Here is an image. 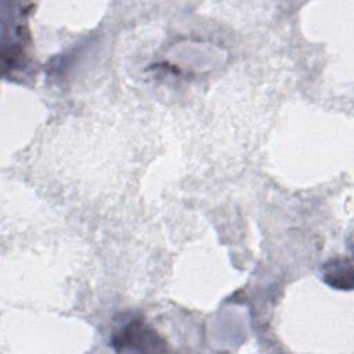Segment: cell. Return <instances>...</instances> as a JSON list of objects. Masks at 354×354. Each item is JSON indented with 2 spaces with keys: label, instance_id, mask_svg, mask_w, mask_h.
Here are the masks:
<instances>
[{
  "label": "cell",
  "instance_id": "2",
  "mask_svg": "<svg viewBox=\"0 0 354 354\" xmlns=\"http://www.w3.org/2000/svg\"><path fill=\"white\" fill-rule=\"evenodd\" d=\"M324 281L336 289L350 290L353 288V270L348 259H335L322 267Z\"/></svg>",
  "mask_w": 354,
  "mask_h": 354
},
{
  "label": "cell",
  "instance_id": "1",
  "mask_svg": "<svg viewBox=\"0 0 354 354\" xmlns=\"http://www.w3.org/2000/svg\"><path fill=\"white\" fill-rule=\"evenodd\" d=\"M163 340L155 330L141 321H131L115 333L112 344L118 351H159L163 350Z\"/></svg>",
  "mask_w": 354,
  "mask_h": 354
}]
</instances>
